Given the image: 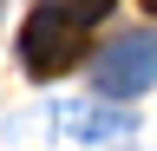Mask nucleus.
I'll return each instance as SVG.
<instances>
[{"label":"nucleus","mask_w":157,"mask_h":151,"mask_svg":"<svg viewBox=\"0 0 157 151\" xmlns=\"http://www.w3.org/2000/svg\"><path fill=\"white\" fill-rule=\"evenodd\" d=\"M39 7H52L59 20H72V26H92V20L111 13V0H39Z\"/></svg>","instance_id":"7ed1b4c3"},{"label":"nucleus","mask_w":157,"mask_h":151,"mask_svg":"<svg viewBox=\"0 0 157 151\" xmlns=\"http://www.w3.org/2000/svg\"><path fill=\"white\" fill-rule=\"evenodd\" d=\"M144 7H151V13H157V0H144Z\"/></svg>","instance_id":"20e7f679"},{"label":"nucleus","mask_w":157,"mask_h":151,"mask_svg":"<svg viewBox=\"0 0 157 151\" xmlns=\"http://www.w3.org/2000/svg\"><path fill=\"white\" fill-rule=\"evenodd\" d=\"M85 26L59 20L52 7H39L26 26H20V59H26L33 79H59V72H72L78 59H85V40H78Z\"/></svg>","instance_id":"f03ea898"},{"label":"nucleus","mask_w":157,"mask_h":151,"mask_svg":"<svg viewBox=\"0 0 157 151\" xmlns=\"http://www.w3.org/2000/svg\"><path fill=\"white\" fill-rule=\"evenodd\" d=\"M92 85L105 92V99H137V92L157 85V33H118L105 40V53L92 59Z\"/></svg>","instance_id":"f257e3e1"}]
</instances>
